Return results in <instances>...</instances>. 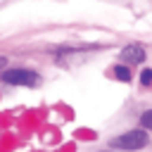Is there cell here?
I'll return each mask as SVG.
<instances>
[{"label":"cell","mask_w":152,"mask_h":152,"mask_svg":"<svg viewBox=\"0 0 152 152\" xmlns=\"http://www.w3.org/2000/svg\"><path fill=\"white\" fill-rule=\"evenodd\" d=\"M150 142V135L145 131H128L124 135H116L112 138V145L119 147V150H140Z\"/></svg>","instance_id":"1"},{"label":"cell","mask_w":152,"mask_h":152,"mask_svg":"<svg viewBox=\"0 0 152 152\" xmlns=\"http://www.w3.org/2000/svg\"><path fill=\"white\" fill-rule=\"evenodd\" d=\"M38 74L28 69H7L2 71V81L10 86H38Z\"/></svg>","instance_id":"2"},{"label":"cell","mask_w":152,"mask_h":152,"mask_svg":"<svg viewBox=\"0 0 152 152\" xmlns=\"http://www.w3.org/2000/svg\"><path fill=\"white\" fill-rule=\"evenodd\" d=\"M119 59H121V64H138L145 59V48L138 43H131L119 52Z\"/></svg>","instance_id":"3"},{"label":"cell","mask_w":152,"mask_h":152,"mask_svg":"<svg viewBox=\"0 0 152 152\" xmlns=\"http://www.w3.org/2000/svg\"><path fill=\"white\" fill-rule=\"evenodd\" d=\"M112 74H114V76H116L119 81H124V83H126V81H131V69H128L126 64H116Z\"/></svg>","instance_id":"4"},{"label":"cell","mask_w":152,"mask_h":152,"mask_svg":"<svg viewBox=\"0 0 152 152\" xmlns=\"http://www.w3.org/2000/svg\"><path fill=\"white\" fill-rule=\"evenodd\" d=\"M140 126L147 128V131H152V109H147V112L140 114Z\"/></svg>","instance_id":"5"},{"label":"cell","mask_w":152,"mask_h":152,"mask_svg":"<svg viewBox=\"0 0 152 152\" xmlns=\"http://www.w3.org/2000/svg\"><path fill=\"white\" fill-rule=\"evenodd\" d=\"M140 86L152 88V69H142V74H140Z\"/></svg>","instance_id":"6"},{"label":"cell","mask_w":152,"mask_h":152,"mask_svg":"<svg viewBox=\"0 0 152 152\" xmlns=\"http://www.w3.org/2000/svg\"><path fill=\"white\" fill-rule=\"evenodd\" d=\"M5 64H7V59H5L2 55H0V69H5Z\"/></svg>","instance_id":"7"}]
</instances>
